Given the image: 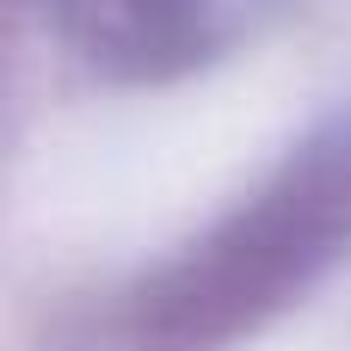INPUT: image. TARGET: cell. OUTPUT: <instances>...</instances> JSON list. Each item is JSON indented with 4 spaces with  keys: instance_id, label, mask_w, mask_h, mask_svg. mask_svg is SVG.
I'll list each match as a JSON object with an SVG mask.
<instances>
[{
    "instance_id": "obj_1",
    "label": "cell",
    "mask_w": 351,
    "mask_h": 351,
    "mask_svg": "<svg viewBox=\"0 0 351 351\" xmlns=\"http://www.w3.org/2000/svg\"><path fill=\"white\" fill-rule=\"evenodd\" d=\"M351 247V123L315 136L234 222L179 259L142 327L173 351L222 346Z\"/></svg>"
},
{
    "instance_id": "obj_2",
    "label": "cell",
    "mask_w": 351,
    "mask_h": 351,
    "mask_svg": "<svg viewBox=\"0 0 351 351\" xmlns=\"http://www.w3.org/2000/svg\"><path fill=\"white\" fill-rule=\"evenodd\" d=\"M185 6L191 0H80L93 12V43L123 56H167L185 43Z\"/></svg>"
}]
</instances>
